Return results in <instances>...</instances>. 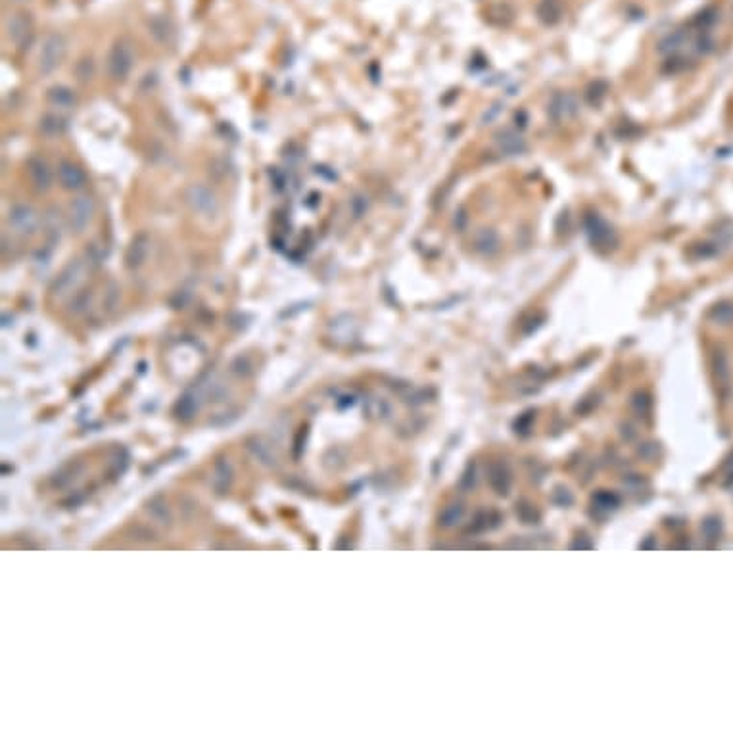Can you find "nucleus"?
I'll use <instances>...</instances> for the list:
<instances>
[{
  "mask_svg": "<svg viewBox=\"0 0 733 733\" xmlns=\"http://www.w3.org/2000/svg\"><path fill=\"white\" fill-rule=\"evenodd\" d=\"M134 52L129 38H117L108 54V73L115 81H123L133 68Z\"/></svg>",
  "mask_w": 733,
  "mask_h": 733,
  "instance_id": "f257e3e1",
  "label": "nucleus"
},
{
  "mask_svg": "<svg viewBox=\"0 0 733 733\" xmlns=\"http://www.w3.org/2000/svg\"><path fill=\"white\" fill-rule=\"evenodd\" d=\"M68 50V43H65L64 35L60 33H52L43 41L41 52H38V71L41 73H52L58 65L62 64V60Z\"/></svg>",
  "mask_w": 733,
  "mask_h": 733,
  "instance_id": "f03ea898",
  "label": "nucleus"
},
{
  "mask_svg": "<svg viewBox=\"0 0 733 733\" xmlns=\"http://www.w3.org/2000/svg\"><path fill=\"white\" fill-rule=\"evenodd\" d=\"M185 202L194 213L202 217H213L219 211L215 192L205 185H191L185 191Z\"/></svg>",
  "mask_w": 733,
  "mask_h": 733,
  "instance_id": "7ed1b4c3",
  "label": "nucleus"
},
{
  "mask_svg": "<svg viewBox=\"0 0 733 733\" xmlns=\"http://www.w3.org/2000/svg\"><path fill=\"white\" fill-rule=\"evenodd\" d=\"M95 215V202L89 196H77L70 204L68 211V225L73 232H83L92 221Z\"/></svg>",
  "mask_w": 733,
  "mask_h": 733,
  "instance_id": "20e7f679",
  "label": "nucleus"
},
{
  "mask_svg": "<svg viewBox=\"0 0 733 733\" xmlns=\"http://www.w3.org/2000/svg\"><path fill=\"white\" fill-rule=\"evenodd\" d=\"M8 223L19 235H35L41 225V217L31 205L18 204L14 205L8 215Z\"/></svg>",
  "mask_w": 733,
  "mask_h": 733,
  "instance_id": "39448f33",
  "label": "nucleus"
},
{
  "mask_svg": "<svg viewBox=\"0 0 733 733\" xmlns=\"http://www.w3.org/2000/svg\"><path fill=\"white\" fill-rule=\"evenodd\" d=\"M587 235L592 240L593 248L601 250V252H609L616 246V235L609 225L599 219L597 215L587 217Z\"/></svg>",
  "mask_w": 733,
  "mask_h": 733,
  "instance_id": "423d86ee",
  "label": "nucleus"
},
{
  "mask_svg": "<svg viewBox=\"0 0 733 733\" xmlns=\"http://www.w3.org/2000/svg\"><path fill=\"white\" fill-rule=\"evenodd\" d=\"M578 112H580L578 98L570 95V92H559L549 102V115L553 117L555 122H568V119L576 117Z\"/></svg>",
  "mask_w": 733,
  "mask_h": 733,
  "instance_id": "0eeeda50",
  "label": "nucleus"
},
{
  "mask_svg": "<svg viewBox=\"0 0 733 733\" xmlns=\"http://www.w3.org/2000/svg\"><path fill=\"white\" fill-rule=\"evenodd\" d=\"M58 183L65 191H81L87 185V177L77 164L64 160L58 164Z\"/></svg>",
  "mask_w": 733,
  "mask_h": 733,
  "instance_id": "6e6552de",
  "label": "nucleus"
},
{
  "mask_svg": "<svg viewBox=\"0 0 733 733\" xmlns=\"http://www.w3.org/2000/svg\"><path fill=\"white\" fill-rule=\"evenodd\" d=\"M493 142H496L499 154H503V156H520V154L526 152V141H524L523 134L515 129L499 131L493 137Z\"/></svg>",
  "mask_w": 733,
  "mask_h": 733,
  "instance_id": "1a4fd4ad",
  "label": "nucleus"
},
{
  "mask_svg": "<svg viewBox=\"0 0 733 733\" xmlns=\"http://www.w3.org/2000/svg\"><path fill=\"white\" fill-rule=\"evenodd\" d=\"M27 173H29V179H31V185L37 188L38 192H46L52 188V183H54V175H52V169L48 167L43 158H31L27 161Z\"/></svg>",
  "mask_w": 733,
  "mask_h": 733,
  "instance_id": "9d476101",
  "label": "nucleus"
},
{
  "mask_svg": "<svg viewBox=\"0 0 733 733\" xmlns=\"http://www.w3.org/2000/svg\"><path fill=\"white\" fill-rule=\"evenodd\" d=\"M83 273L85 263L81 262V260L71 262L62 273L58 274L56 282H54V287H52V292L58 294V296H62V294H65L68 290H71V288H75L77 284L81 282V279H83Z\"/></svg>",
  "mask_w": 733,
  "mask_h": 733,
  "instance_id": "9b49d317",
  "label": "nucleus"
},
{
  "mask_svg": "<svg viewBox=\"0 0 733 733\" xmlns=\"http://www.w3.org/2000/svg\"><path fill=\"white\" fill-rule=\"evenodd\" d=\"M148 250H150V238L144 232H139L131 240L127 252H125V265L129 269L142 267L148 257Z\"/></svg>",
  "mask_w": 733,
  "mask_h": 733,
  "instance_id": "f8f14e48",
  "label": "nucleus"
},
{
  "mask_svg": "<svg viewBox=\"0 0 733 733\" xmlns=\"http://www.w3.org/2000/svg\"><path fill=\"white\" fill-rule=\"evenodd\" d=\"M472 250L476 254L484 255V257H490V255L498 254L499 252V235L493 229H478L472 236Z\"/></svg>",
  "mask_w": 733,
  "mask_h": 733,
  "instance_id": "ddd939ff",
  "label": "nucleus"
},
{
  "mask_svg": "<svg viewBox=\"0 0 733 733\" xmlns=\"http://www.w3.org/2000/svg\"><path fill=\"white\" fill-rule=\"evenodd\" d=\"M712 370H715V378L722 394L729 390L732 386V367H729V359H727L726 351L716 350L712 353Z\"/></svg>",
  "mask_w": 733,
  "mask_h": 733,
  "instance_id": "4468645a",
  "label": "nucleus"
},
{
  "mask_svg": "<svg viewBox=\"0 0 733 733\" xmlns=\"http://www.w3.org/2000/svg\"><path fill=\"white\" fill-rule=\"evenodd\" d=\"M565 16V4L562 0H542L537 4V18L542 19L545 26L559 23Z\"/></svg>",
  "mask_w": 733,
  "mask_h": 733,
  "instance_id": "2eb2a0df",
  "label": "nucleus"
},
{
  "mask_svg": "<svg viewBox=\"0 0 733 733\" xmlns=\"http://www.w3.org/2000/svg\"><path fill=\"white\" fill-rule=\"evenodd\" d=\"M29 29H31V27H29V19L26 18V14H14L12 18L6 19V33L14 43L23 41V38L27 37Z\"/></svg>",
  "mask_w": 733,
  "mask_h": 733,
  "instance_id": "dca6fc26",
  "label": "nucleus"
},
{
  "mask_svg": "<svg viewBox=\"0 0 733 733\" xmlns=\"http://www.w3.org/2000/svg\"><path fill=\"white\" fill-rule=\"evenodd\" d=\"M46 98H48V102H50L52 106H56V108H73V104L77 102L73 90L68 89V87H62V85H60V87H52V89L48 90Z\"/></svg>",
  "mask_w": 733,
  "mask_h": 733,
  "instance_id": "f3484780",
  "label": "nucleus"
},
{
  "mask_svg": "<svg viewBox=\"0 0 733 733\" xmlns=\"http://www.w3.org/2000/svg\"><path fill=\"white\" fill-rule=\"evenodd\" d=\"M708 319L720 326L733 325V301H718L708 311Z\"/></svg>",
  "mask_w": 733,
  "mask_h": 733,
  "instance_id": "a211bd4d",
  "label": "nucleus"
},
{
  "mask_svg": "<svg viewBox=\"0 0 733 733\" xmlns=\"http://www.w3.org/2000/svg\"><path fill=\"white\" fill-rule=\"evenodd\" d=\"M65 131V122L60 115L48 114L41 119V133L45 137H60Z\"/></svg>",
  "mask_w": 733,
  "mask_h": 733,
  "instance_id": "6ab92c4d",
  "label": "nucleus"
},
{
  "mask_svg": "<svg viewBox=\"0 0 733 733\" xmlns=\"http://www.w3.org/2000/svg\"><path fill=\"white\" fill-rule=\"evenodd\" d=\"M683 43H685V33L683 31L670 33V35H666V37L660 41L658 50L663 52V54H674V52H678L680 48H682Z\"/></svg>",
  "mask_w": 733,
  "mask_h": 733,
  "instance_id": "aec40b11",
  "label": "nucleus"
},
{
  "mask_svg": "<svg viewBox=\"0 0 733 733\" xmlns=\"http://www.w3.org/2000/svg\"><path fill=\"white\" fill-rule=\"evenodd\" d=\"M16 2H27V0H16Z\"/></svg>",
  "mask_w": 733,
  "mask_h": 733,
  "instance_id": "412c9836",
  "label": "nucleus"
}]
</instances>
